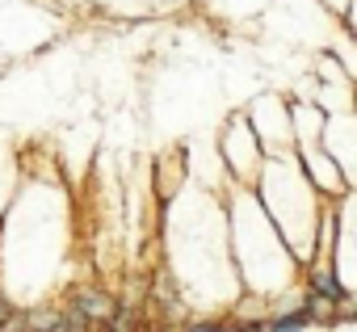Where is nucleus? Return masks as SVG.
<instances>
[{"label": "nucleus", "instance_id": "f257e3e1", "mask_svg": "<svg viewBox=\"0 0 357 332\" xmlns=\"http://www.w3.org/2000/svg\"><path fill=\"white\" fill-rule=\"evenodd\" d=\"M72 319H80V324H89L93 332H101V324L114 315V307H118V299L105 290V286H76L63 303H59Z\"/></svg>", "mask_w": 357, "mask_h": 332}, {"label": "nucleus", "instance_id": "f03ea898", "mask_svg": "<svg viewBox=\"0 0 357 332\" xmlns=\"http://www.w3.org/2000/svg\"><path fill=\"white\" fill-rule=\"evenodd\" d=\"M307 294H315V299H324L332 307L349 303V286H340V278H336L332 265H311L307 269Z\"/></svg>", "mask_w": 357, "mask_h": 332}, {"label": "nucleus", "instance_id": "7ed1b4c3", "mask_svg": "<svg viewBox=\"0 0 357 332\" xmlns=\"http://www.w3.org/2000/svg\"><path fill=\"white\" fill-rule=\"evenodd\" d=\"M101 332H143V311L135 303H118L114 315L101 324Z\"/></svg>", "mask_w": 357, "mask_h": 332}, {"label": "nucleus", "instance_id": "20e7f679", "mask_svg": "<svg viewBox=\"0 0 357 332\" xmlns=\"http://www.w3.org/2000/svg\"><path fill=\"white\" fill-rule=\"evenodd\" d=\"M185 332H231V324H223V319H194V324H185Z\"/></svg>", "mask_w": 357, "mask_h": 332}, {"label": "nucleus", "instance_id": "39448f33", "mask_svg": "<svg viewBox=\"0 0 357 332\" xmlns=\"http://www.w3.org/2000/svg\"><path fill=\"white\" fill-rule=\"evenodd\" d=\"M13 311H17V307H13V299L5 294V286H0V328H5V324L13 319Z\"/></svg>", "mask_w": 357, "mask_h": 332}]
</instances>
